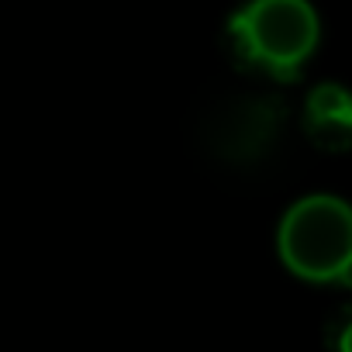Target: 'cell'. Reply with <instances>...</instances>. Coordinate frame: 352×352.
<instances>
[{
	"label": "cell",
	"instance_id": "obj_2",
	"mask_svg": "<svg viewBox=\"0 0 352 352\" xmlns=\"http://www.w3.org/2000/svg\"><path fill=\"white\" fill-rule=\"evenodd\" d=\"M232 35L249 63L287 76L318 45V18L304 0H259L235 14Z\"/></svg>",
	"mask_w": 352,
	"mask_h": 352
},
{
	"label": "cell",
	"instance_id": "obj_1",
	"mask_svg": "<svg viewBox=\"0 0 352 352\" xmlns=\"http://www.w3.org/2000/svg\"><path fill=\"white\" fill-rule=\"evenodd\" d=\"M280 252L304 280H342L352 259V218L338 197H307L280 225Z\"/></svg>",
	"mask_w": 352,
	"mask_h": 352
},
{
	"label": "cell",
	"instance_id": "obj_3",
	"mask_svg": "<svg viewBox=\"0 0 352 352\" xmlns=\"http://www.w3.org/2000/svg\"><path fill=\"white\" fill-rule=\"evenodd\" d=\"M307 124L321 145H345L349 135V97L338 87H318L307 100Z\"/></svg>",
	"mask_w": 352,
	"mask_h": 352
}]
</instances>
